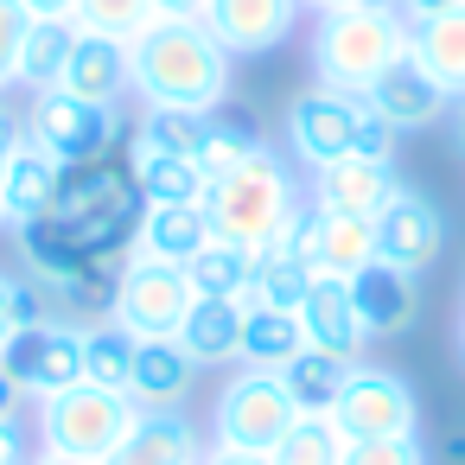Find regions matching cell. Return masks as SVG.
<instances>
[{"label": "cell", "mask_w": 465, "mask_h": 465, "mask_svg": "<svg viewBox=\"0 0 465 465\" xmlns=\"http://www.w3.org/2000/svg\"><path fill=\"white\" fill-rule=\"evenodd\" d=\"M230 52L211 39L204 20H153L128 45V90L141 109H185L217 115L230 103Z\"/></svg>", "instance_id": "cell-1"}, {"label": "cell", "mask_w": 465, "mask_h": 465, "mask_svg": "<svg viewBox=\"0 0 465 465\" xmlns=\"http://www.w3.org/2000/svg\"><path fill=\"white\" fill-rule=\"evenodd\" d=\"M408 58V14L395 0H351V7L312 14V77L325 90L363 96Z\"/></svg>", "instance_id": "cell-2"}, {"label": "cell", "mask_w": 465, "mask_h": 465, "mask_svg": "<svg viewBox=\"0 0 465 465\" xmlns=\"http://www.w3.org/2000/svg\"><path fill=\"white\" fill-rule=\"evenodd\" d=\"M306 211V198H300V179H293V166L262 141L236 173H223V179H211V192H204V217H211V236H223V242H242V249H255V242H268L281 223H293Z\"/></svg>", "instance_id": "cell-3"}, {"label": "cell", "mask_w": 465, "mask_h": 465, "mask_svg": "<svg viewBox=\"0 0 465 465\" xmlns=\"http://www.w3.org/2000/svg\"><path fill=\"white\" fill-rule=\"evenodd\" d=\"M52 217L96 255V262H128V242H134V230H141V217H147V198H141V185L122 173V166H109V160H90V166H64V185H58V204H52Z\"/></svg>", "instance_id": "cell-4"}, {"label": "cell", "mask_w": 465, "mask_h": 465, "mask_svg": "<svg viewBox=\"0 0 465 465\" xmlns=\"http://www.w3.org/2000/svg\"><path fill=\"white\" fill-rule=\"evenodd\" d=\"M281 134H287V160H300L306 173H319V166H331L344 153L395 160V134L370 115V103L363 96H344V90H325V84H312V90H300L287 103Z\"/></svg>", "instance_id": "cell-5"}, {"label": "cell", "mask_w": 465, "mask_h": 465, "mask_svg": "<svg viewBox=\"0 0 465 465\" xmlns=\"http://www.w3.org/2000/svg\"><path fill=\"white\" fill-rule=\"evenodd\" d=\"M134 395L128 389H96V382H71L52 401H39V452H64V459H90L109 465V452L128 440L134 427Z\"/></svg>", "instance_id": "cell-6"}, {"label": "cell", "mask_w": 465, "mask_h": 465, "mask_svg": "<svg viewBox=\"0 0 465 465\" xmlns=\"http://www.w3.org/2000/svg\"><path fill=\"white\" fill-rule=\"evenodd\" d=\"M300 420L293 395L281 389V370H236L217 401H211V446H236V452H274V440Z\"/></svg>", "instance_id": "cell-7"}, {"label": "cell", "mask_w": 465, "mask_h": 465, "mask_svg": "<svg viewBox=\"0 0 465 465\" xmlns=\"http://www.w3.org/2000/svg\"><path fill=\"white\" fill-rule=\"evenodd\" d=\"M192 274L185 268H166V262H141L128 255L122 274H115V293H109V325H122L134 344L141 338H179L185 312H192Z\"/></svg>", "instance_id": "cell-8"}, {"label": "cell", "mask_w": 465, "mask_h": 465, "mask_svg": "<svg viewBox=\"0 0 465 465\" xmlns=\"http://www.w3.org/2000/svg\"><path fill=\"white\" fill-rule=\"evenodd\" d=\"M325 420L344 433V440H382V433H414L420 427V395L401 370H382V363H351Z\"/></svg>", "instance_id": "cell-9"}, {"label": "cell", "mask_w": 465, "mask_h": 465, "mask_svg": "<svg viewBox=\"0 0 465 465\" xmlns=\"http://www.w3.org/2000/svg\"><path fill=\"white\" fill-rule=\"evenodd\" d=\"M0 370L14 376V389L26 401H52L58 389L84 382V325H71V319L20 325L7 344H0Z\"/></svg>", "instance_id": "cell-10"}, {"label": "cell", "mask_w": 465, "mask_h": 465, "mask_svg": "<svg viewBox=\"0 0 465 465\" xmlns=\"http://www.w3.org/2000/svg\"><path fill=\"white\" fill-rule=\"evenodd\" d=\"M26 134H33L52 160H64V166L109 160V147L128 141V134H122V109L77 103V96H64V90H39V96H33V122H26Z\"/></svg>", "instance_id": "cell-11"}, {"label": "cell", "mask_w": 465, "mask_h": 465, "mask_svg": "<svg viewBox=\"0 0 465 465\" xmlns=\"http://www.w3.org/2000/svg\"><path fill=\"white\" fill-rule=\"evenodd\" d=\"M370 230H376V262H389V268H401L414 281L446 255V217H440V204L427 192L395 185V198L370 217Z\"/></svg>", "instance_id": "cell-12"}, {"label": "cell", "mask_w": 465, "mask_h": 465, "mask_svg": "<svg viewBox=\"0 0 465 465\" xmlns=\"http://www.w3.org/2000/svg\"><path fill=\"white\" fill-rule=\"evenodd\" d=\"M300 0H211L204 26L230 58H268L300 33Z\"/></svg>", "instance_id": "cell-13"}, {"label": "cell", "mask_w": 465, "mask_h": 465, "mask_svg": "<svg viewBox=\"0 0 465 465\" xmlns=\"http://www.w3.org/2000/svg\"><path fill=\"white\" fill-rule=\"evenodd\" d=\"M395 160L376 153H344L312 173V211H344V217H376L395 198Z\"/></svg>", "instance_id": "cell-14"}, {"label": "cell", "mask_w": 465, "mask_h": 465, "mask_svg": "<svg viewBox=\"0 0 465 465\" xmlns=\"http://www.w3.org/2000/svg\"><path fill=\"white\" fill-rule=\"evenodd\" d=\"M312 255H306V211L281 223L268 242H255V274H249V306H300L312 287Z\"/></svg>", "instance_id": "cell-15"}, {"label": "cell", "mask_w": 465, "mask_h": 465, "mask_svg": "<svg viewBox=\"0 0 465 465\" xmlns=\"http://www.w3.org/2000/svg\"><path fill=\"white\" fill-rule=\"evenodd\" d=\"M58 185H64V160H52L33 134H20V141H14V153L0 160V204H7V223H14V230H26V223L52 217Z\"/></svg>", "instance_id": "cell-16"}, {"label": "cell", "mask_w": 465, "mask_h": 465, "mask_svg": "<svg viewBox=\"0 0 465 465\" xmlns=\"http://www.w3.org/2000/svg\"><path fill=\"white\" fill-rule=\"evenodd\" d=\"M204 433L185 420V408H141L128 440L109 452V465H204Z\"/></svg>", "instance_id": "cell-17"}, {"label": "cell", "mask_w": 465, "mask_h": 465, "mask_svg": "<svg viewBox=\"0 0 465 465\" xmlns=\"http://www.w3.org/2000/svg\"><path fill=\"white\" fill-rule=\"evenodd\" d=\"M408 64L440 84L452 103L465 96V0L446 14H427V20H408Z\"/></svg>", "instance_id": "cell-18"}, {"label": "cell", "mask_w": 465, "mask_h": 465, "mask_svg": "<svg viewBox=\"0 0 465 465\" xmlns=\"http://www.w3.org/2000/svg\"><path fill=\"white\" fill-rule=\"evenodd\" d=\"M344 287H351L357 325H363L370 338L408 331V325L420 319V287H414V274H401V268H389V262H370V268H363V274H351Z\"/></svg>", "instance_id": "cell-19"}, {"label": "cell", "mask_w": 465, "mask_h": 465, "mask_svg": "<svg viewBox=\"0 0 465 465\" xmlns=\"http://www.w3.org/2000/svg\"><path fill=\"white\" fill-rule=\"evenodd\" d=\"M293 312H300L306 351H325V357H344V363H357V351L370 344V331L357 325V306H351V287H344V281H325V274H319Z\"/></svg>", "instance_id": "cell-20"}, {"label": "cell", "mask_w": 465, "mask_h": 465, "mask_svg": "<svg viewBox=\"0 0 465 465\" xmlns=\"http://www.w3.org/2000/svg\"><path fill=\"white\" fill-rule=\"evenodd\" d=\"M363 103H370V115H376L389 134H414V128H433V122L446 115L452 96H446L440 84H427V77L401 58L389 77H376V84L363 90Z\"/></svg>", "instance_id": "cell-21"}, {"label": "cell", "mask_w": 465, "mask_h": 465, "mask_svg": "<svg viewBox=\"0 0 465 465\" xmlns=\"http://www.w3.org/2000/svg\"><path fill=\"white\" fill-rule=\"evenodd\" d=\"M306 255H312V274L351 281V274H363L376 262V230H370V217L306 211Z\"/></svg>", "instance_id": "cell-22"}, {"label": "cell", "mask_w": 465, "mask_h": 465, "mask_svg": "<svg viewBox=\"0 0 465 465\" xmlns=\"http://www.w3.org/2000/svg\"><path fill=\"white\" fill-rule=\"evenodd\" d=\"M192 382H198V363L185 357L179 338H141L134 344V370H128L134 408H185Z\"/></svg>", "instance_id": "cell-23"}, {"label": "cell", "mask_w": 465, "mask_h": 465, "mask_svg": "<svg viewBox=\"0 0 465 465\" xmlns=\"http://www.w3.org/2000/svg\"><path fill=\"white\" fill-rule=\"evenodd\" d=\"M128 179L141 185L147 204H204L211 179L192 153H160L147 134H128Z\"/></svg>", "instance_id": "cell-24"}, {"label": "cell", "mask_w": 465, "mask_h": 465, "mask_svg": "<svg viewBox=\"0 0 465 465\" xmlns=\"http://www.w3.org/2000/svg\"><path fill=\"white\" fill-rule=\"evenodd\" d=\"M204 242H211V217H204V204H147V217H141L128 255H141V262H166V268H185Z\"/></svg>", "instance_id": "cell-25"}, {"label": "cell", "mask_w": 465, "mask_h": 465, "mask_svg": "<svg viewBox=\"0 0 465 465\" xmlns=\"http://www.w3.org/2000/svg\"><path fill=\"white\" fill-rule=\"evenodd\" d=\"M58 90H64V96H77V103H103V109H115V103L128 96V45L77 33L71 64H64Z\"/></svg>", "instance_id": "cell-26"}, {"label": "cell", "mask_w": 465, "mask_h": 465, "mask_svg": "<svg viewBox=\"0 0 465 465\" xmlns=\"http://www.w3.org/2000/svg\"><path fill=\"white\" fill-rule=\"evenodd\" d=\"M242 319H249V300H192L185 325H179V344L198 370L211 363H242Z\"/></svg>", "instance_id": "cell-27"}, {"label": "cell", "mask_w": 465, "mask_h": 465, "mask_svg": "<svg viewBox=\"0 0 465 465\" xmlns=\"http://www.w3.org/2000/svg\"><path fill=\"white\" fill-rule=\"evenodd\" d=\"M20 255H26V268H33V281L39 287H52V281H84V274H96V268H109V274H122L115 262H96L58 217H39V223H26L20 230Z\"/></svg>", "instance_id": "cell-28"}, {"label": "cell", "mask_w": 465, "mask_h": 465, "mask_svg": "<svg viewBox=\"0 0 465 465\" xmlns=\"http://www.w3.org/2000/svg\"><path fill=\"white\" fill-rule=\"evenodd\" d=\"M185 274H192V293H198V300H249L255 249L211 236V242H204V249H198V255L185 262Z\"/></svg>", "instance_id": "cell-29"}, {"label": "cell", "mask_w": 465, "mask_h": 465, "mask_svg": "<svg viewBox=\"0 0 465 465\" xmlns=\"http://www.w3.org/2000/svg\"><path fill=\"white\" fill-rule=\"evenodd\" d=\"M300 351H306V331H300L293 306H249V319H242V363L249 370H281Z\"/></svg>", "instance_id": "cell-30"}, {"label": "cell", "mask_w": 465, "mask_h": 465, "mask_svg": "<svg viewBox=\"0 0 465 465\" xmlns=\"http://www.w3.org/2000/svg\"><path fill=\"white\" fill-rule=\"evenodd\" d=\"M71 45H77V26L71 20H33V33L20 45V64H14V84H26L33 96L39 90H58V77L71 64Z\"/></svg>", "instance_id": "cell-31"}, {"label": "cell", "mask_w": 465, "mask_h": 465, "mask_svg": "<svg viewBox=\"0 0 465 465\" xmlns=\"http://www.w3.org/2000/svg\"><path fill=\"white\" fill-rule=\"evenodd\" d=\"M344 357H325V351H300V357H287L281 363V389L293 395V408L300 414H325L331 408V395H338V382H344Z\"/></svg>", "instance_id": "cell-32"}, {"label": "cell", "mask_w": 465, "mask_h": 465, "mask_svg": "<svg viewBox=\"0 0 465 465\" xmlns=\"http://www.w3.org/2000/svg\"><path fill=\"white\" fill-rule=\"evenodd\" d=\"M255 147H262L255 122H242V115H204V134H198L192 160L204 166V179H223V173H236Z\"/></svg>", "instance_id": "cell-33"}, {"label": "cell", "mask_w": 465, "mask_h": 465, "mask_svg": "<svg viewBox=\"0 0 465 465\" xmlns=\"http://www.w3.org/2000/svg\"><path fill=\"white\" fill-rule=\"evenodd\" d=\"M71 26L90 33V39L134 45V39L153 26V0H77V7H71Z\"/></svg>", "instance_id": "cell-34"}, {"label": "cell", "mask_w": 465, "mask_h": 465, "mask_svg": "<svg viewBox=\"0 0 465 465\" xmlns=\"http://www.w3.org/2000/svg\"><path fill=\"white\" fill-rule=\"evenodd\" d=\"M128 370H134V338L122 325H84V382L96 389H128Z\"/></svg>", "instance_id": "cell-35"}, {"label": "cell", "mask_w": 465, "mask_h": 465, "mask_svg": "<svg viewBox=\"0 0 465 465\" xmlns=\"http://www.w3.org/2000/svg\"><path fill=\"white\" fill-rule=\"evenodd\" d=\"M268 459H274V465H338V459H344V433H338L325 414H300V420L274 440Z\"/></svg>", "instance_id": "cell-36"}, {"label": "cell", "mask_w": 465, "mask_h": 465, "mask_svg": "<svg viewBox=\"0 0 465 465\" xmlns=\"http://www.w3.org/2000/svg\"><path fill=\"white\" fill-rule=\"evenodd\" d=\"M338 465H427L420 433H382V440H344Z\"/></svg>", "instance_id": "cell-37"}, {"label": "cell", "mask_w": 465, "mask_h": 465, "mask_svg": "<svg viewBox=\"0 0 465 465\" xmlns=\"http://www.w3.org/2000/svg\"><path fill=\"white\" fill-rule=\"evenodd\" d=\"M39 319H52L45 293L33 281H20V274H0V344H7L20 325H39Z\"/></svg>", "instance_id": "cell-38"}, {"label": "cell", "mask_w": 465, "mask_h": 465, "mask_svg": "<svg viewBox=\"0 0 465 465\" xmlns=\"http://www.w3.org/2000/svg\"><path fill=\"white\" fill-rule=\"evenodd\" d=\"M134 134H147L160 153H192L198 134H204V115H185V109H147Z\"/></svg>", "instance_id": "cell-39"}, {"label": "cell", "mask_w": 465, "mask_h": 465, "mask_svg": "<svg viewBox=\"0 0 465 465\" xmlns=\"http://www.w3.org/2000/svg\"><path fill=\"white\" fill-rule=\"evenodd\" d=\"M26 33H33V14L20 7V0H0V90L14 84V64H20Z\"/></svg>", "instance_id": "cell-40"}, {"label": "cell", "mask_w": 465, "mask_h": 465, "mask_svg": "<svg viewBox=\"0 0 465 465\" xmlns=\"http://www.w3.org/2000/svg\"><path fill=\"white\" fill-rule=\"evenodd\" d=\"M0 465H33V433L20 420H0Z\"/></svg>", "instance_id": "cell-41"}, {"label": "cell", "mask_w": 465, "mask_h": 465, "mask_svg": "<svg viewBox=\"0 0 465 465\" xmlns=\"http://www.w3.org/2000/svg\"><path fill=\"white\" fill-rule=\"evenodd\" d=\"M211 0H153V20H204Z\"/></svg>", "instance_id": "cell-42"}, {"label": "cell", "mask_w": 465, "mask_h": 465, "mask_svg": "<svg viewBox=\"0 0 465 465\" xmlns=\"http://www.w3.org/2000/svg\"><path fill=\"white\" fill-rule=\"evenodd\" d=\"M204 465H274L268 452H236V446H211L204 452Z\"/></svg>", "instance_id": "cell-43"}, {"label": "cell", "mask_w": 465, "mask_h": 465, "mask_svg": "<svg viewBox=\"0 0 465 465\" xmlns=\"http://www.w3.org/2000/svg\"><path fill=\"white\" fill-rule=\"evenodd\" d=\"M20 7H26L33 20H71V7H77V0H20Z\"/></svg>", "instance_id": "cell-44"}, {"label": "cell", "mask_w": 465, "mask_h": 465, "mask_svg": "<svg viewBox=\"0 0 465 465\" xmlns=\"http://www.w3.org/2000/svg\"><path fill=\"white\" fill-rule=\"evenodd\" d=\"M20 408H26V395L14 389V376L0 370V420H20Z\"/></svg>", "instance_id": "cell-45"}, {"label": "cell", "mask_w": 465, "mask_h": 465, "mask_svg": "<svg viewBox=\"0 0 465 465\" xmlns=\"http://www.w3.org/2000/svg\"><path fill=\"white\" fill-rule=\"evenodd\" d=\"M395 7H401L408 20H427V14H446V7H459V0H395Z\"/></svg>", "instance_id": "cell-46"}, {"label": "cell", "mask_w": 465, "mask_h": 465, "mask_svg": "<svg viewBox=\"0 0 465 465\" xmlns=\"http://www.w3.org/2000/svg\"><path fill=\"white\" fill-rule=\"evenodd\" d=\"M33 465H90V459H64V452H33Z\"/></svg>", "instance_id": "cell-47"}, {"label": "cell", "mask_w": 465, "mask_h": 465, "mask_svg": "<svg viewBox=\"0 0 465 465\" xmlns=\"http://www.w3.org/2000/svg\"><path fill=\"white\" fill-rule=\"evenodd\" d=\"M452 141H459V153H465V96H459V115H452Z\"/></svg>", "instance_id": "cell-48"}, {"label": "cell", "mask_w": 465, "mask_h": 465, "mask_svg": "<svg viewBox=\"0 0 465 465\" xmlns=\"http://www.w3.org/2000/svg\"><path fill=\"white\" fill-rule=\"evenodd\" d=\"M306 14H325V7H351V0H300Z\"/></svg>", "instance_id": "cell-49"}, {"label": "cell", "mask_w": 465, "mask_h": 465, "mask_svg": "<svg viewBox=\"0 0 465 465\" xmlns=\"http://www.w3.org/2000/svg\"><path fill=\"white\" fill-rule=\"evenodd\" d=\"M459 363H465V306H459Z\"/></svg>", "instance_id": "cell-50"}, {"label": "cell", "mask_w": 465, "mask_h": 465, "mask_svg": "<svg viewBox=\"0 0 465 465\" xmlns=\"http://www.w3.org/2000/svg\"><path fill=\"white\" fill-rule=\"evenodd\" d=\"M0 160H7V153H0ZM0 223H7V204H0Z\"/></svg>", "instance_id": "cell-51"}]
</instances>
